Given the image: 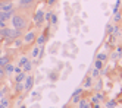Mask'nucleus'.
<instances>
[{
	"label": "nucleus",
	"instance_id": "f257e3e1",
	"mask_svg": "<svg viewBox=\"0 0 122 108\" xmlns=\"http://www.w3.org/2000/svg\"><path fill=\"white\" fill-rule=\"evenodd\" d=\"M9 22L12 23V26L15 29H25V26H27V23H28L27 18H25L24 15H13Z\"/></svg>",
	"mask_w": 122,
	"mask_h": 108
},
{
	"label": "nucleus",
	"instance_id": "f03ea898",
	"mask_svg": "<svg viewBox=\"0 0 122 108\" xmlns=\"http://www.w3.org/2000/svg\"><path fill=\"white\" fill-rule=\"evenodd\" d=\"M0 10L2 12H13L15 6L10 0H2V2H0Z\"/></svg>",
	"mask_w": 122,
	"mask_h": 108
},
{
	"label": "nucleus",
	"instance_id": "7ed1b4c3",
	"mask_svg": "<svg viewBox=\"0 0 122 108\" xmlns=\"http://www.w3.org/2000/svg\"><path fill=\"white\" fill-rule=\"evenodd\" d=\"M43 22H44V12L37 10V13L34 15V23H36L37 28H40V26L43 25Z\"/></svg>",
	"mask_w": 122,
	"mask_h": 108
},
{
	"label": "nucleus",
	"instance_id": "20e7f679",
	"mask_svg": "<svg viewBox=\"0 0 122 108\" xmlns=\"http://www.w3.org/2000/svg\"><path fill=\"white\" fill-rule=\"evenodd\" d=\"M36 38H37L36 31H28L27 34H25V37H24V42L25 44H31V42L36 41Z\"/></svg>",
	"mask_w": 122,
	"mask_h": 108
},
{
	"label": "nucleus",
	"instance_id": "39448f33",
	"mask_svg": "<svg viewBox=\"0 0 122 108\" xmlns=\"http://www.w3.org/2000/svg\"><path fill=\"white\" fill-rule=\"evenodd\" d=\"M32 85H34V77L32 76H27V77H25V83H24V91L25 92L31 91Z\"/></svg>",
	"mask_w": 122,
	"mask_h": 108
},
{
	"label": "nucleus",
	"instance_id": "423d86ee",
	"mask_svg": "<svg viewBox=\"0 0 122 108\" xmlns=\"http://www.w3.org/2000/svg\"><path fill=\"white\" fill-rule=\"evenodd\" d=\"M10 29H12V28H7V26H5V28H0V40L9 38V35H10Z\"/></svg>",
	"mask_w": 122,
	"mask_h": 108
},
{
	"label": "nucleus",
	"instance_id": "0eeeda50",
	"mask_svg": "<svg viewBox=\"0 0 122 108\" xmlns=\"http://www.w3.org/2000/svg\"><path fill=\"white\" fill-rule=\"evenodd\" d=\"M19 37H22V29H15V28H12V29H10L9 38L15 40V38H19Z\"/></svg>",
	"mask_w": 122,
	"mask_h": 108
},
{
	"label": "nucleus",
	"instance_id": "6e6552de",
	"mask_svg": "<svg viewBox=\"0 0 122 108\" xmlns=\"http://www.w3.org/2000/svg\"><path fill=\"white\" fill-rule=\"evenodd\" d=\"M25 77H27V73L22 70L21 73H18V76H16V79H15V83H19V82H24L25 80Z\"/></svg>",
	"mask_w": 122,
	"mask_h": 108
},
{
	"label": "nucleus",
	"instance_id": "1a4fd4ad",
	"mask_svg": "<svg viewBox=\"0 0 122 108\" xmlns=\"http://www.w3.org/2000/svg\"><path fill=\"white\" fill-rule=\"evenodd\" d=\"M7 63H10V57L9 56H0V66L5 67Z\"/></svg>",
	"mask_w": 122,
	"mask_h": 108
},
{
	"label": "nucleus",
	"instance_id": "9d476101",
	"mask_svg": "<svg viewBox=\"0 0 122 108\" xmlns=\"http://www.w3.org/2000/svg\"><path fill=\"white\" fill-rule=\"evenodd\" d=\"M36 0H19V6L21 7H28V6H31Z\"/></svg>",
	"mask_w": 122,
	"mask_h": 108
},
{
	"label": "nucleus",
	"instance_id": "9b49d317",
	"mask_svg": "<svg viewBox=\"0 0 122 108\" xmlns=\"http://www.w3.org/2000/svg\"><path fill=\"white\" fill-rule=\"evenodd\" d=\"M46 37H44V35H40V37H37L36 38V41H37V45H40V47H43V44H44L46 42Z\"/></svg>",
	"mask_w": 122,
	"mask_h": 108
},
{
	"label": "nucleus",
	"instance_id": "f8f14e48",
	"mask_svg": "<svg viewBox=\"0 0 122 108\" xmlns=\"http://www.w3.org/2000/svg\"><path fill=\"white\" fill-rule=\"evenodd\" d=\"M31 67H32V66H31V63H30V61H27V63H25V64L22 66V70L25 72V73H28V72L31 70Z\"/></svg>",
	"mask_w": 122,
	"mask_h": 108
},
{
	"label": "nucleus",
	"instance_id": "ddd939ff",
	"mask_svg": "<svg viewBox=\"0 0 122 108\" xmlns=\"http://www.w3.org/2000/svg\"><path fill=\"white\" fill-rule=\"evenodd\" d=\"M13 64H10V63H7V64L5 66V72H6V73H12V72H13Z\"/></svg>",
	"mask_w": 122,
	"mask_h": 108
},
{
	"label": "nucleus",
	"instance_id": "4468645a",
	"mask_svg": "<svg viewBox=\"0 0 122 108\" xmlns=\"http://www.w3.org/2000/svg\"><path fill=\"white\" fill-rule=\"evenodd\" d=\"M50 22L49 23H51V25H56L57 23V16L55 15V13H51V16H50V19H49Z\"/></svg>",
	"mask_w": 122,
	"mask_h": 108
},
{
	"label": "nucleus",
	"instance_id": "2eb2a0df",
	"mask_svg": "<svg viewBox=\"0 0 122 108\" xmlns=\"http://www.w3.org/2000/svg\"><path fill=\"white\" fill-rule=\"evenodd\" d=\"M40 51H41V48H40V45H38V47H36V48H34V50H32V57H36V58H37V57L40 56Z\"/></svg>",
	"mask_w": 122,
	"mask_h": 108
},
{
	"label": "nucleus",
	"instance_id": "dca6fc26",
	"mask_svg": "<svg viewBox=\"0 0 122 108\" xmlns=\"http://www.w3.org/2000/svg\"><path fill=\"white\" fill-rule=\"evenodd\" d=\"M94 67L97 69V70H100V69L103 67V61H102V60H96V61H94Z\"/></svg>",
	"mask_w": 122,
	"mask_h": 108
},
{
	"label": "nucleus",
	"instance_id": "f3484780",
	"mask_svg": "<svg viewBox=\"0 0 122 108\" xmlns=\"http://www.w3.org/2000/svg\"><path fill=\"white\" fill-rule=\"evenodd\" d=\"M15 89H16V92H22V91H24V85H22V82L16 83V85H15Z\"/></svg>",
	"mask_w": 122,
	"mask_h": 108
},
{
	"label": "nucleus",
	"instance_id": "a211bd4d",
	"mask_svg": "<svg viewBox=\"0 0 122 108\" xmlns=\"http://www.w3.org/2000/svg\"><path fill=\"white\" fill-rule=\"evenodd\" d=\"M6 77V72H5V67L0 66V80H3Z\"/></svg>",
	"mask_w": 122,
	"mask_h": 108
},
{
	"label": "nucleus",
	"instance_id": "6ab92c4d",
	"mask_svg": "<svg viewBox=\"0 0 122 108\" xmlns=\"http://www.w3.org/2000/svg\"><path fill=\"white\" fill-rule=\"evenodd\" d=\"M115 22H119V21H122V15H121V12H115V19H113Z\"/></svg>",
	"mask_w": 122,
	"mask_h": 108
},
{
	"label": "nucleus",
	"instance_id": "aec40b11",
	"mask_svg": "<svg viewBox=\"0 0 122 108\" xmlns=\"http://www.w3.org/2000/svg\"><path fill=\"white\" fill-rule=\"evenodd\" d=\"M106 58H107V56H106L104 53H100V54H97V60H102V61H104Z\"/></svg>",
	"mask_w": 122,
	"mask_h": 108
},
{
	"label": "nucleus",
	"instance_id": "412c9836",
	"mask_svg": "<svg viewBox=\"0 0 122 108\" xmlns=\"http://www.w3.org/2000/svg\"><path fill=\"white\" fill-rule=\"evenodd\" d=\"M7 105H9V101H7V99H2V102H0V108H7Z\"/></svg>",
	"mask_w": 122,
	"mask_h": 108
},
{
	"label": "nucleus",
	"instance_id": "4be33fe9",
	"mask_svg": "<svg viewBox=\"0 0 122 108\" xmlns=\"http://www.w3.org/2000/svg\"><path fill=\"white\" fill-rule=\"evenodd\" d=\"M13 45H15V47H21V45H22V41H21L19 38H15V40H13Z\"/></svg>",
	"mask_w": 122,
	"mask_h": 108
},
{
	"label": "nucleus",
	"instance_id": "5701e85b",
	"mask_svg": "<svg viewBox=\"0 0 122 108\" xmlns=\"http://www.w3.org/2000/svg\"><path fill=\"white\" fill-rule=\"evenodd\" d=\"M121 3H122V2H121V0H118V2L115 3V7H113V13H115V12H118V9H119V6H121Z\"/></svg>",
	"mask_w": 122,
	"mask_h": 108
},
{
	"label": "nucleus",
	"instance_id": "b1692460",
	"mask_svg": "<svg viewBox=\"0 0 122 108\" xmlns=\"http://www.w3.org/2000/svg\"><path fill=\"white\" fill-rule=\"evenodd\" d=\"M27 61H30V60H28V57H22V58H21V61H19V66L22 67V66H24Z\"/></svg>",
	"mask_w": 122,
	"mask_h": 108
},
{
	"label": "nucleus",
	"instance_id": "393cba45",
	"mask_svg": "<svg viewBox=\"0 0 122 108\" xmlns=\"http://www.w3.org/2000/svg\"><path fill=\"white\" fill-rule=\"evenodd\" d=\"M13 72H15L16 75H18V73H21V72H22V67H21V66H18V67H15V69H13Z\"/></svg>",
	"mask_w": 122,
	"mask_h": 108
},
{
	"label": "nucleus",
	"instance_id": "a878e982",
	"mask_svg": "<svg viewBox=\"0 0 122 108\" xmlns=\"http://www.w3.org/2000/svg\"><path fill=\"white\" fill-rule=\"evenodd\" d=\"M81 92H82V89H81V88H78L76 91H75V92L72 94V96H75V95H81Z\"/></svg>",
	"mask_w": 122,
	"mask_h": 108
},
{
	"label": "nucleus",
	"instance_id": "bb28decb",
	"mask_svg": "<svg viewBox=\"0 0 122 108\" xmlns=\"http://www.w3.org/2000/svg\"><path fill=\"white\" fill-rule=\"evenodd\" d=\"M50 79L51 80H56L57 79V73H55V72H53V73H50Z\"/></svg>",
	"mask_w": 122,
	"mask_h": 108
},
{
	"label": "nucleus",
	"instance_id": "cd10ccee",
	"mask_svg": "<svg viewBox=\"0 0 122 108\" xmlns=\"http://www.w3.org/2000/svg\"><path fill=\"white\" fill-rule=\"evenodd\" d=\"M112 29H113L112 25H107V26H106V32H107V34H112Z\"/></svg>",
	"mask_w": 122,
	"mask_h": 108
},
{
	"label": "nucleus",
	"instance_id": "c85d7f7f",
	"mask_svg": "<svg viewBox=\"0 0 122 108\" xmlns=\"http://www.w3.org/2000/svg\"><path fill=\"white\" fill-rule=\"evenodd\" d=\"M115 105H116V104H115V101H110V102L107 104V107H109V108H113Z\"/></svg>",
	"mask_w": 122,
	"mask_h": 108
},
{
	"label": "nucleus",
	"instance_id": "c756f323",
	"mask_svg": "<svg viewBox=\"0 0 122 108\" xmlns=\"http://www.w3.org/2000/svg\"><path fill=\"white\" fill-rule=\"evenodd\" d=\"M6 26V22L5 21H0V28H5Z\"/></svg>",
	"mask_w": 122,
	"mask_h": 108
},
{
	"label": "nucleus",
	"instance_id": "7c9ffc66",
	"mask_svg": "<svg viewBox=\"0 0 122 108\" xmlns=\"http://www.w3.org/2000/svg\"><path fill=\"white\" fill-rule=\"evenodd\" d=\"M55 2H56V0H47V4H49V6H51Z\"/></svg>",
	"mask_w": 122,
	"mask_h": 108
},
{
	"label": "nucleus",
	"instance_id": "2f4dec72",
	"mask_svg": "<svg viewBox=\"0 0 122 108\" xmlns=\"http://www.w3.org/2000/svg\"><path fill=\"white\" fill-rule=\"evenodd\" d=\"M93 75H94V76H97V75H99V70H97V69H94V70H93Z\"/></svg>",
	"mask_w": 122,
	"mask_h": 108
},
{
	"label": "nucleus",
	"instance_id": "473e14b6",
	"mask_svg": "<svg viewBox=\"0 0 122 108\" xmlns=\"http://www.w3.org/2000/svg\"><path fill=\"white\" fill-rule=\"evenodd\" d=\"M0 19H2V10H0Z\"/></svg>",
	"mask_w": 122,
	"mask_h": 108
},
{
	"label": "nucleus",
	"instance_id": "72a5a7b5",
	"mask_svg": "<svg viewBox=\"0 0 122 108\" xmlns=\"http://www.w3.org/2000/svg\"><path fill=\"white\" fill-rule=\"evenodd\" d=\"M21 108H27V107H24V105H22V107H21Z\"/></svg>",
	"mask_w": 122,
	"mask_h": 108
},
{
	"label": "nucleus",
	"instance_id": "f704fd0d",
	"mask_svg": "<svg viewBox=\"0 0 122 108\" xmlns=\"http://www.w3.org/2000/svg\"><path fill=\"white\" fill-rule=\"evenodd\" d=\"M0 56H2V50H0Z\"/></svg>",
	"mask_w": 122,
	"mask_h": 108
},
{
	"label": "nucleus",
	"instance_id": "c9c22d12",
	"mask_svg": "<svg viewBox=\"0 0 122 108\" xmlns=\"http://www.w3.org/2000/svg\"><path fill=\"white\" fill-rule=\"evenodd\" d=\"M121 15H122V10H121Z\"/></svg>",
	"mask_w": 122,
	"mask_h": 108
},
{
	"label": "nucleus",
	"instance_id": "e433bc0d",
	"mask_svg": "<svg viewBox=\"0 0 122 108\" xmlns=\"http://www.w3.org/2000/svg\"><path fill=\"white\" fill-rule=\"evenodd\" d=\"M63 108H66V107H63Z\"/></svg>",
	"mask_w": 122,
	"mask_h": 108
}]
</instances>
